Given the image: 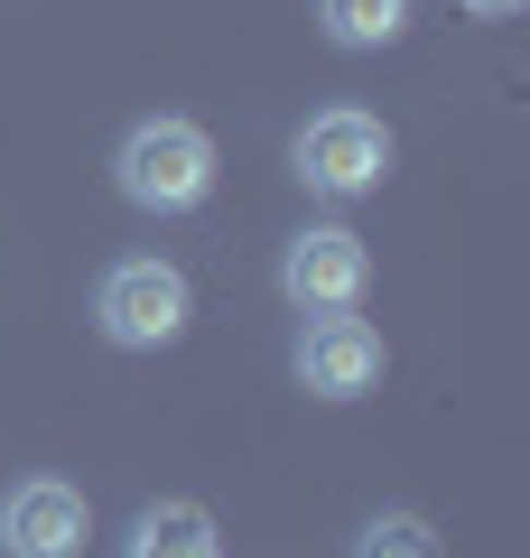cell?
Listing matches in <instances>:
<instances>
[{
    "label": "cell",
    "instance_id": "obj_1",
    "mask_svg": "<svg viewBox=\"0 0 530 558\" xmlns=\"http://www.w3.org/2000/svg\"><path fill=\"white\" fill-rule=\"evenodd\" d=\"M112 178H121V196H131L140 215H196V205L215 196V140H205L196 121L158 112L112 149Z\"/></svg>",
    "mask_w": 530,
    "mask_h": 558
},
{
    "label": "cell",
    "instance_id": "obj_8",
    "mask_svg": "<svg viewBox=\"0 0 530 558\" xmlns=\"http://www.w3.org/2000/svg\"><path fill=\"white\" fill-rule=\"evenodd\" d=\"M316 20L335 47H392L410 28V0H316Z\"/></svg>",
    "mask_w": 530,
    "mask_h": 558
},
{
    "label": "cell",
    "instance_id": "obj_7",
    "mask_svg": "<svg viewBox=\"0 0 530 558\" xmlns=\"http://www.w3.org/2000/svg\"><path fill=\"white\" fill-rule=\"evenodd\" d=\"M121 558H224V539L205 521V502H149L121 539Z\"/></svg>",
    "mask_w": 530,
    "mask_h": 558
},
{
    "label": "cell",
    "instance_id": "obj_10",
    "mask_svg": "<svg viewBox=\"0 0 530 558\" xmlns=\"http://www.w3.org/2000/svg\"><path fill=\"white\" fill-rule=\"evenodd\" d=\"M456 10H474V20H511L521 0H456Z\"/></svg>",
    "mask_w": 530,
    "mask_h": 558
},
{
    "label": "cell",
    "instance_id": "obj_9",
    "mask_svg": "<svg viewBox=\"0 0 530 558\" xmlns=\"http://www.w3.org/2000/svg\"><path fill=\"white\" fill-rule=\"evenodd\" d=\"M353 558H437V539H429L419 512H373L363 539H353Z\"/></svg>",
    "mask_w": 530,
    "mask_h": 558
},
{
    "label": "cell",
    "instance_id": "obj_3",
    "mask_svg": "<svg viewBox=\"0 0 530 558\" xmlns=\"http://www.w3.org/2000/svg\"><path fill=\"white\" fill-rule=\"evenodd\" d=\"M186 307H196V299H186V270H177V260H112L103 289H94L103 336L131 344V354L177 344V336H186Z\"/></svg>",
    "mask_w": 530,
    "mask_h": 558
},
{
    "label": "cell",
    "instance_id": "obj_4",
    "mask_svg": "<svg viewBox=\"0 0 530 558\" xmlns=\"http://www.w3.org/2000/svg\"><path fill=\"white\" fill-rule=\"evenodd\" d=\"M363 279H373V252H363V233H345V223H308V233L279 252V289H289V307H308V317L353 307Z\"/></svg>",
    "mask_w": 530,
    "mask_h": 558
},
{
    "label": "cell",
    "instance_id": "obj_5",
    "mask_svg": "<svg viewBox=\"0 0 530 558\" xmlns=\"http://www.w3.org/2000/svg\"><path fill=\"white\" fill-rule=\"evenodd\" d=\"M298 381H308L316 400H363L382 381V336L363 317H353V307H335V317H308L298 326Z\"/></svg>",
    "mask_w": 530,
    "mask_h": 558
},
{
    "label": "cell",
    "instance_id": "obj_6",
    "mask_svg": "<svg viewBox=\"0 0 530 558\" xmlns=\"http://www.w3.org/2000/svg\"><path fill=\"white\" fill-rule=\"evenodd\" d=\"M84 549V494L57 475H28L0 494V558H75Z\"/></svg>",
    "mask_w": 530,
    "mask_h": 558
},
{
    "label": "cell",
    "instance_id": "obj_2",
    "mask_svg": "<svg viewBox=\"0 0 530 558\" xmlns=\"http://www.w3.org/2000/svg\"><path fill=\"white\" fill-rule=\"evenodd\" d=\"M289 168L298 186H316V196H373L382 168H392V131H382L373 112H353V102H335V112H316L308 131L289 140Z\"/></svg>",
    "mask_w": 530,
    "mask_h": 558
}]
</instances>
